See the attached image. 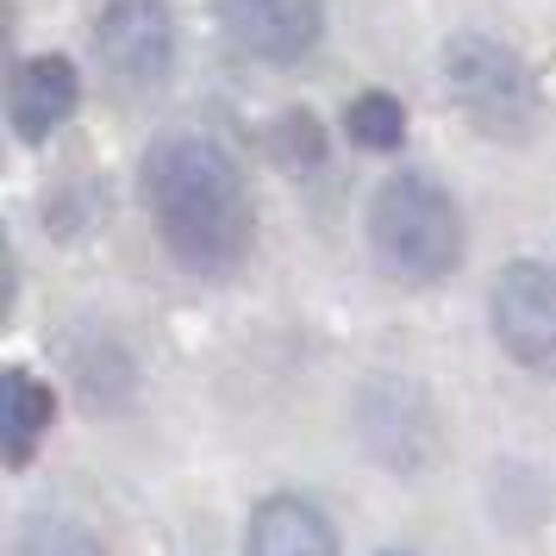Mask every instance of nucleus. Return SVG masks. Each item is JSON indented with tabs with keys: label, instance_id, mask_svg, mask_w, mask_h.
Here are the masks:
<instances>
[{
	"label": "nucleus",
	"instance_id": "1",
	"mask_svg": "<svg viewBox=\"0 0 556 556\" xmlns=\"http://www.w3.org/2000/svg\"><path fill=\"white\" fill-rule=\"evenodd\" d=\"M138 194H144V213H151L163 251L188 276L226 281L244 269V256L256 244V206L238 156L219 138L156 131L144 144V163H138Z\"/></svg>",
	"mask_w": 556,
	"mask_h": 556
},
{
	"label": "nucleus",
	"instance_id": "2",
	"mask_svg": "<svg viewBox=\"0 0 556 556\" xmlns=\"http://www.w3.org/2000/svg\"><path fill=\"white\" fill-rule=\"evenodd\" d=\"M463 206L426 169H394L369 201V256L394 288H438L463 269Z\"/></svg>",
	"mask_w": 556,
	"mask_h": 556
},
{
	"label": "nucleus",
	"instance_id": "3",
	"mask_svg": "<svg viewBox=\"0 0 556 556\" xmlns=\"http://www.w3.org/2000/svg\"><path fill=\"white\" fill-rule=\"evenodd\" d=\"M444 94L463 113V126L488 144H531L544 131V81L531 76V63L513 45L488 31H456L438 51Z\"/></svg>",
	"mask_w": 556,
	"mask_h": 556
},
{
	"label": "nucleus",
	"instance_id": "4",
	"mask_svg": "<svg viewBox=\"0 0 556 556\" xmlns=\"http://www.w3.org/2000/svg\"><path fill=\"white\" fill-rule=\"evenodd\" d=\"M488 326L519 369L556 381V263L513 256L488 288Z\"/></svg>",
	"mask_w": 556,
	"mask_h": 556
},
{
	"label": "nucleus",
	"instance_id": "5",
	"mask_svg": "<svg viewBox=\"0 0 556 556\" xmlns=\"http://www.w3.org/2000/svg\"><path fill=\"white\" fill-rule=\"evenodd\" d=\"M94 56L126 94H156L176 76V13L169 0H106L94 20Z\"/></svg>",
	"mask_w": 556,
	"mask_h": 556
},
{
	"label": "nucleus",
	"instance_id": "6",
	"mask_svg": "<svg viewBox=\"0 0 556 556\" xmlns=\"http://www.w3.org/2000/svg\"><path fill=\"white\" fill-rule=\"evenodd\" d=\"M219 26L251 63L294 70L326 38V0H213Z\"/></svg>",
	"mask_w": 556,
	"mask_h": 556
},
{
	"label": "nucleus",
	"instance_id": "7",
	"mask_svg": "<svg viewBox=\"0 0 556 556\" xmlns=\"http://www.w3.org/2000/svg\"><path fill=\"white\" fill-rule=\"evenodd\" d=\"M356 426H363V444L401 476L426 469L438 451V413L413 381H369L356 401Z\"/></svg>",
	"mask_w": 556,
	"mask_h": 556
},
{
	"label": "nucleus",
	"instance_id": "8",
	"mask_svg": "<svg viewBox=\"0 0 556 556\" xmlns=\"http://www.w3.org/2000/svg\"><path fill=\"white\" fill-rule=\"evenodd\" d=\"M76 106H81V70L56 51L26 56L13 70V81H7V119H13V138L20 144L56 138V131L76 119Z\"/></svg>",
	"mask_w": 556,
	"mask_h": 556
},
{
	"label": "nucleus",
	"instance_id": "9",
	"mask_svg": "<svg viewBox=\"0 0 556 556\" xmlns=\"http://www.w3.org/2000/svg\"><path fill=\"white\" fill-rule=\"evenodd\" d=\"M244 556H344L326 506L306 494H263L244 526Z\"/></svg>",
	"mask_w": 556,
	"mask_h": 556
},
{
	"label": "nucleus",
	"instance_id": "10",
	"mask_svg": "<svg viewBox=\"0 0 556 556\" xmlns=\"http://www.w3.org/2000/svg\"><path fill=\"white\" fill-rule=\"evenodd\" d=\"M56 426V388L45 376H31L26 363H7L0 376V451H7V469H26L38 444L51 438Z\"/></svg>",
	"mask_w": 556,
	"mask_h": 556
},
{
	"label": "nucleus",
	"instance_id": "11",
	"mask_svg": "<svg viewBox=\"0 0 556 556\" xmlns=\"http://www.w3.org/2000/svg\"><path fill=\"white\" fill-rule=\"evenodd\" d=\"M70 376H76L81 401L88 406H126L131 388H138V369H131V351L119 344V338H106V331H81V338H70Z\"/></svg>",
	"mask_w": 556,
	"mask_h": 556
},
{
	"label": "nucleus",
	"instance_id": "12",
	"mask_svg": "<svg viewBox=\"0 0 556 556\" xmlns=\"http://www.w3.org/2000/svg\"><path fill=\"white\" fill-rule=\"evenodd\" d=\"M263 151L276 156V169H288V176H319V169H326V126H319L306 106H288V113L269 119Z\"/></svg>",
	"mask_w": 556,
	"mask_h": 556
},
{
	"label": "nucleus",
	"instance_id": "13",
	"mask_svg": "<svg viewBox=\"0 0 556 556\" xmlns=\"http://www.w3.org/2000/svg\"><path fill=\"white\" fill-rule=\"evenodd\" d=\"M344 138L356 151H401L406 144V106L388 88H363L344 113Z\"/></svg>",
	"mask_w": 556,
	"mask_h": 556
},
{
	"label": "nucleus",
	"instance_id": "14",
	"mask_svg": "<svg viewBox=\"0 0 556 556\" xmlns=\"http://www.w3.org/2000/svg\"><path fill=\"white\" fill-rule=\"evenodd\" d=\"M20 556H106L101 538L88 526H76V519H31L26 538H20Z\"/></svg>",
	"mask_w": 556,
	"mask_h": 556
},
{
	"label": "nucleus",
	"instance_id": "15",
	"mask_svg": "<svg viewBox=\"0 0 556 556\" xmlns=\"http://www.w3.org/2000/svg\"><path fill=\"white\" fill-rule=\"evenodd\" d=\"M376 556H413V551H376Z\"/></svg>",
	"mask_w": 556,
	"mask_h": 556
}]
</instances>
